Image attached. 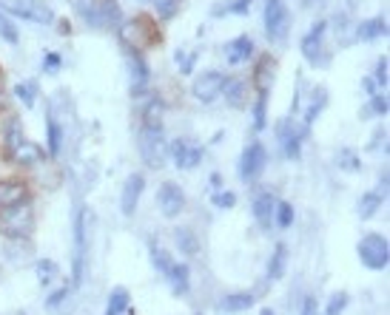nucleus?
Instances as JSON below:
<instances>
[{
  "label": "nucleus",
  "mask_w": 390,
  "mask_h": 315,
  "mask_svg": "<svg viewBox=\"0 0 390 315\" xmlns=\"http://www.w3.org/2000/svg\"><path fill=\"white\" fill-rule=\"evenodd\" d=\"M223 85H225V74L220 71H205L194 80L191 85V94L200 100V103H214L216 97L223 94Z\"/></svg>",
  "instance_id": "obj_10"
},
{
  "label": "nucleus",
  "mask_w": 390,
  "mask_h": 315,
  "mask_svg": "<svg viewBox=\"0 0 390 315\" xmlns=\"http://www.w3.org/2000/svg\"><path fill=\"white\" fill-rule=\"evenodd\" d=\"M359 258L368 270H384L390 261V250H387V239L379 233H370L359 242Z\"/></svg>",
  "instance_id": "obj_6"
},
{
  "label": "nucleus",
  "mask_w": 390,
  "mask_h": 315,
  "mask_svg": "<svg viewBox=\"0 0 390 315\" xmlns=\"http://www.w3.org/2000/svg\"><path fill=\"white\" fill-rule=\"evenodd\" d=\"M285 267H288V244H277L274 247V256L268 261V279L277 281L285 276Z\"/></svg>",
  "instance_id": "obj_22"
},
{
  "label": "nucleus",
  "mask_w": 390,
  "mask_h": 315,
  "mask_svg": "<svg viewBox=\"0 0 390 315\" xmlns=\"http://www.w3.org/2000/svg\"><path fill=\"white\" fill-rule=\"evenodd\" d=\"M12 159H18L20 165H34V162H40V159H43V151H40L37 145H32V142H26V140H23V142H20V148L15 151V156H12Z\"/></svg>",
  "instance_id": "obj_29"
},
{
  "label": "nucleus",
  "mask_w": 390,
  "mask_h": 315,
  "mask_svg": "<svg viewBox=\"0 0 390 315\" xmlns=\"http://www.w3.org/2000/svg\"><path fill=\"white\" fill-rule=\"evenodd\" d=\"M137 148H140V156L148 168L160 170L165 165V156H168V142L162 137V128H140L137 133Z\"/></svg>",
  "instance_id": "obj_4"
},
{
  "label": "nucleus",
  "mask_w": 390,
  "mask_h": 315,
  "mask_svg": "<svg viewBox=\"0 0 390 315\" xmlns=\"http://www.w3.org/2000/svg\"><path fill=\"white\" fill-rule=\"evenodd\" d=\"M151 264H154V270L160 276H168L171 273V267H174V258H171V253L165 250V247H151Z\"/></svg>",
  "instance_id": "obj_25"
},
{
  "label": "nucleus",
  "mask_w": 390,
  "mask_h": 315,
  "mask_svg": "<svg viewBox=\"0 0 390 315\" xmlns=\"http://www.w3.org/2000/svg\"><path fill=\"white\" fill-rule=\"evenodd\" d=\"M32 230H34V207L29 199L12 207H0V233L6 239H29Z\"/></svg>",
  "instance_id": "obj_1"
},
{
  "label": "nucleus",
  "mask_w": 390,
  "mask_h": 315,
  "mask_svg": "<svg viewBox=\"0 0 390 315\" xmlns=\"http://www.w3.org/2000/svg\"><path fill=\"white\" fill-rule=\"evenodd\" d=\"M265 162H268L265 145L251 142V145L242 151V159H239V176H242V182H253V179H259V173H263Z\"/></svg>",
  "instance_id": "obj_9"
},
{
  "label": "nucleus",
  "mask_w": 390,
  "mask_h": 315,
  "mask_svg": "<svg viewBox=\"0 0 390 315\" xmlns=\"http://www.w3.org/2000/svg\"><path fill=\"white\" fill-rule=\"evenodd\" d=\"M143 188H146L143 173H132V176L125 179L123 196H120V210H123V216H134L137 202H140V196H143Z\"/></svg>",
  "instance_id": "obj_15"
},
{
  "label": "nucleus",
  "mask_w": 390,
  "mask_h": 315,
  "mask_svg": "<svg viewBox=\"0 0 390 315\" xmlns=\"http://www.w3.org/2000/svg\"><path fill=\"white\" fill-rule=\"evenodd\" d=\"M120 37L128 49H134V54L151 49V46H160V31L154 26L151 17H134L120 26Z\"/></svg>",
  "instance_id": "obj_2"
},
{
  "label": "nucleus",
  "mask_w": 390,
  "mask_h": 315,
  "mask_svg": "<svg viewBox=\"0 0 390 315\" xmlns=\"http://www.w3.org/2000/svg\"><path fill=\"white\" fill-rule=\"evenodd\" d=\"M302 137H305V133L296 128V122H293L291 117H285V119L277 122V140H279V145H282V151H285L288 159H296V156H299Z\"/></svg>",
  "instance_id": "obj_13"
},
{
  "label": "nucleus",
  "mask_w": 390,
  "mask_h": 315,
  "mask_svg": "<svg viewBox=\"0 0 390 315\" xmlns=\"http://www.w3.org/2000/svg\"><path fill=\"white\" fill-rule=\"evenodd\" d=\"M274 210H277V199L271 193H256V199H253V216H256V221L263 224V228H271Z\"/></svg>",
  "instance_id": "obj_18"
},
{
  "label": "nucleus",
  "mask_w": 390,
  "mask_h": 315,
  "mask_svg": "<svg viewBox=\"0 0 390 315\" xmlns=\"http://www.w3.org/2000/svg\"><path fill=\"white\" fill-rule=\"evenodd\" d=\"M223 94H225L228 105L242 108V105H245V97H248V82H245V80H239V77H225Z\"/></svg>",
  "instance_id": "obj_19"
},
{
  "label": "nucleus",
  "mask_w": 390,
  "mask_h": 315,
  "mask_svg": "<svg viewBox=\"0 0 390 315\" xmlns=\"http://www.w3.org/2000/svg\"><path fill=\"white\" fill-rule=\"evenodd\" d=\"M57 68H60V57H57V54H46V71L55 74Z\"/></svg>",
  "instance_id": "obj_48"
},
{
  "label": "nucleus",
  "mask_w": 390,
  "mask_h": 315,
  "mask_svg": "<svg viewBox=\"0 0 390 315\" xmlns=\"http://www.w3.org/2000/svg\"><path fill=\"white\" fill-rule=\"evenodd\" d=\"M157 207H160V213L168 216V219L180 216V210L186 207V193L180 191V185H174V182L160 185V191H157Z\"/></svg>",
  "instance_id": "obj_12"
},
{
  "label": "nucleus",
  "mask_w": 390,
  "mask_h": 315,
  "mask_svg": "<svg viewBox=\"0 0 390 315\" xmlns=\"http://www.w3.org/2000/svg\"><path fill=\"white\" fill-rule=\"evenodd\" d=\"M20 142H23V125H20L18 117H9V119L4 122V154L12 159L15 151L20 148Z\"/></svg>",
  "instance_id": "obj_16"
},
{
  "label": "nucleus",
  "mask_w": 390,
  "mask_h": 315,
  "mask_svg": "<svg viewBox=\"0 0 390 315\" xmlns=\"http://www.w3.org/2000/svg\"><path fill=\"white\" fill-rule=\"evenodd\" d=\"M128 307V293L123 290V287H117L114 293H111V298H109V307H106V315H120L123 309Z\"/></svg>",
  "instance_id": "obj_30"
},
{
  "label": "nucleus",
  "mask_w": 390,
  "mask_h": 315,
  "mask_svg": "<svg viewBox=\"0 0 390 315\" xmlns=\"http://www.w3.org/2000/svg\"><path fill=\"white\" fill-rule=\"evenodd\" d=\"M379 205H382V196H379V193H365L362 202H359V216H362V219H370V216L379 210Z\"/></svg>",
  "instance_id": "obj_33"
},
{
  "label": "nucleus",
  "mask_w": 390,
  "mask_h": 315,
  "mask_svg": "<svg viewBox=\"0 0 390 315\" xmlns=\"http://www.w3.org/2000/svg\"><path fill=\"white\" fill-rule=\"evenodd\" d=\"M370 114H387V97H373L370 108H365V117Z\"/></svg>",
  "instance_id": "obj_42"
},
{
  "label": "nucleus",
  "mask_w": 390,
  "mask_h": 315,
  "mask_svg": "<svg viewBox=\"0 0 390 315\" xmlns=\"http://www.w3.org/2000/svg\"><path fill=\"white\" fill-rule=\"evenodd\" d=\"M148 88V66L143 63L140 54H132V94L143 97Z\"/></svg>",
  "instance_id": "obj_20"
},
{
  "label": "nucleus",
  "mask_w": 390,
  "mask_h": 315,
  "mask_svg": "<svg viewBox=\"0 0 390 315\" xmlns=\"http://www.w3.org/2000/svg\"><path fill=\"white\" fill-rule=\"evenodd\" d=\"M15 94L23 100V105H34V97H37V85L34 82H20V85H15Z\"/></svg>",
  "instance_id": "obj_38"
},
{
  "label": "nucleus",
  "mask_w": 390,
  "mask_h": 315,
  "mask_svg": "<svg viewBox=\"0 0 390 315\" xmlns=\"http://www.w3.org/2000/svg\"><path fill=\"white\" fill-rule=\"evenodd\" d=\"M180 6H183V0H157V15L162 20H171L180 12Z\"/></svg>",
  "instance_id": "obj_37"
},
{
  "label": "nucleus",
  "mask_w": 390,
  "mask_h": 315,
  "mask_svg": "<svg viewBox=\"0 0 390 315\" xmlns=\"http://www.w3.org/2000/svg\"><path fill=\"white\" fill-rule=\"evenodd\" d=\"M66 295H69V293H66V290H57V293H55V295H52V298H49V304H57V301H63V298H66Z\"/></svg>",
  "instance_id": "obj_49"
},
{
  "label": "nucleus",
  "mask_w": 390,
  "mask_h": 315,
  "mask_svg": "<svg viewBox=\"0 0 390 315\" xmlns=\"http://www.w3.org/2000/svg\"><path fill=\"white\" fill-rule=\"evenodd\" d=\"M268 74H274V57H259V66H256V74H253V82L259 91H268Z\"/></svg>",
  "instance_id": "obj_27"
},
{
  "label": "nucleus",
  "mask_w": 390,
  "mask_h": 315,
  "mask_svg": "<svg viewBox=\"0 0 390 315\" xmlns=\"http://www.w3.org/2000/svg\"><path fill=\"white\" fill-rule=\"evenodd\" d=\"M376 80H379L382 88H387V57L376 63Z\"/></svg>",
  "instance_id": "obj_46"
},
{
  "label": "nucleus",
  "mask_w": 390,
  "mask_h": 315,
  "mask_svg": "<svg viewBox=\"0 0 390 315\" xmlns=\"http://www.w3.org/2000/svg\"><path fill=\"white\" fill-rule=\"evenodd\" d=\"M214 205H216V207H234V205H237V196H234L231 191L216 193V196H214Z\"/></svg>",
  "instance_id": "obj_44"
},
{
  "label": "nucleus",
  "mask_w": 390,
  "mask_h": 315,
  "mask_svg": "<svg viewBox=\"0 0 390 315\" xmlns=\"http://www.w3.org/2000/svg\"><path fill=\"white\" fill-rule=\"evenodd\" d=\"M348 307V293H333L330 301H328V309L325 315H342V309Z\"/></svg>",
  "instance_id": "obj_39"
},
{
  "label": "nucleus",
  "mask_w": 390,
  "mask_h": 315,
  "mask_svg": "<svg viewBox=\"0 0 390 315\" xmlns=\"http://www.w3.org/2000/svg\"><path fill=\"white\" fill-rule=\"evenodd\" d=\"M253 304V295L251 293H231V295H225L223 301H220V309H225V312H239V309H248Z\"/></svg>",
  "instance_id": "obj_23"
},
{
  "label": "nucleus",
  "mask_w": 390,
  "mask_h": 315,
  "mask_svg": "<svg viewBox=\"0 0 390 315\" xmlns=\"http://www.w3.org/2000/svg\"><path fill=\"white\" fill-rule=\"evenodd\" d=\"M291 29V15L282 0H265V31L271 40H285Z\"/></svg>",
  "instance_id": "obj_8"
},
{
  "label": "nucleus",
  "mask_w": 390,
  "mask_h": 315,
  "mask_svg": "<svg viewBox=\"0 0 390 315\" xmlns=\"http://www.w3.org/2000/svg\"><path fill=\"white\" fill-rule=\"evenodd\" d=\"M274 216H277V224H279V228H291V221H293V210H291V205H288V202H277Z\"/></svg>",
  "instance_id": "obj_40"
},
{
  "label": "nucleus",
  "mask_w": 390,
  "mask_h": 315,
  "mask_svg": "<svg viewBox=\"0 0 390 315\" xmlns=\"http://www.w3.org/2000/svg\"><path fill=\"white\" fill-rule=\"evenodd\" d=\"M265 103H268V91H259L256 105H253V125H256V131L265 128Z\"/></svg>",
  "instance_id": "obj_36"
},
{
  "label": "nucleus",
  "mask_w": 390,
  "mask_h": 315,
  "mask_svg": "<svg viewBox=\"0 0 390 315\" xmlns=\"http://www.w3.org/2000/svg\"><path fill=\"white\" fill-rule=\"evenodd\" d=\"M251 9V0H234V3L225 6V12H234V15H245Z\"/></svg>",
  "instance_id": "obj_45"
},
{
  "label": "nucleus",
  "mask_w": 390,
  "mask_h": 315,
  "mask_svg": "<svg viewBox=\"0 0 390 315\" xmlns=\"http://www.w3.org/2000/svg\"><path fill=\"white\" fill-rule=\"evenodd\" d=\"M325 31H328V23L319 20L308 34L305 40H302V54H305V60L316 63V66H328L330 63V54L325 52Z\"/></svg>",
  "instance_id": "obj_7"
},
{
  "label": "nucleus",
  "mask_w": 390,
  "mask_h": 315,
  "mask_svg": "<svg viewBox=\"0 0 390 315\" xmlns=\"http://www.w3.org/2000/svg\"><path fill=\"white\" fill-rule=\"evenodd\" d=\"M55 276H57V264L52 258L37 261V279H40V284H52Z\"/></svg>",
  "instance_id": "obj_32"
},
{
  "label": "nucleus",
  "mask_w": 390,
  "mask_h": 315,
  "mask_svg": "<svg viewBox=\"0 0 390 315\" xmlns=\"http://www.w3.org/2000/svg\"><path fill=\"white\" fill-rule=\"evenodd\" d=\"M143 125L146 128H162V105L160 103H151L143 114Z\"/></svg>",
  "instance_id": "obj_34"
},
{
  "label": "nucleus",
  "mask_w": 390,
  "mask_h": 315,
  "mask_svg": "<svg viewBox=\"0 0 390 315\" xmlns=\"http://www.w3.org/2000/svg\"><path fill=\"white\" fill-rule=\"evenodd\" d=\"M339 165H342V168H348V170H354V168H359V159H356V154H354L351 148H344L342 156H339Z\"/></svg>",
  "instance_id": "obj_41"
},
{
  "label": "nucleus",
  "mask_w": 390,
  "mask_h": 315,
  "mask_svg": "<svg viewBox=\"0 0 390 315\" xmlns=\"http://www.w3.org/2000/svg\"><path fill=\"white\" fill-rule=\"evenodd\" d=\"M168 281H171V287H174V293L177 295H183V293H188V267H183V264H174L171 267V273L165 276Z\"/></svg>",
  "instance_id": "obj_24"
},
{
  "label": "nucleus",
  "mask_w": 390,
  "mask_h": 315,
  "mask_svg": "<svg viewBox=\"0 0 390 315\" xmlns=\"http://www.w3.org/2000/svg\"><path fill=\"white\" fill-rule=\"evenodd\" d=\"M359 40H376V37H384L387 34V23L382 20V17H373V20H365L362 26H359Z\"/></svg>",
  "instance_id": "obj_26"
},
{
  "label": "nucleus",
  "mask_w": 390,
  "mask_h": 315,
  "mask_svg": "<svg viewBox=\"0 0 390 315\" xmlns=\"http://www.w3.org/2000/svg\"><path fill=\"white\" fill-rule=\"evenodd\" d=\"M253 54V40L251 37H237V40H231L228 46H225V60L231 63V66H239V63H245L248 57Z\"/></svg>",
  "instance_id": "obj_17"
},
{
  "label": "nucleus",
  "mask_w": 390,
  "mask_h": 315,
  "mask_svg": "<svg viewBox=\"0 0 390 315\" xmlns=\"http://www.w3.org/2000/svg\"><path fill=\"white\" fill-rule=\"evenodd\" d=\"M26 199H29V191L23 182H0V207H12Z\"/></svg>",
  "instance_id": "obj_21"
},
{
  "label": "nucleus",
  "mask_w": 390,
  "mask_h": 315,
  "mask_svg": "<svg viewBox=\"0 0 390 315\" xmlns=\"http://www.w3.org/2000/svg\"><path fill=\"white\" fill-rule=\"evenodd\" d=\"M46 131H49V154L57 156L60 154V145H63V128L57 125V119L52 114L46 117Z\"/></svg>",
  "instance_id": "obj_28"
},
{
  "label": "nucleus",
  "mask_w": 390,
  "mask_h": 315,
  "mask_svg": "<svg viewBox=\"0 0 390 315\" xmlns=\"http://www.w3.org/2000/svg\"><path fill=\"white\" fill-rule=\"evenodd\" d=\"M259 315H274V312H271V309H263V312H259Z\"/></svg>",
  "instance_id": "obj_50"
},
{
  "label": "nucleus",
  "mask_w": 390,
  "mask_h": 315,
  "mask_svg": "<svg viewBox=\"0 0 390 315\" xmlns=\"http://www.w3.org/2000/svg\"><path fill=\"white\" fill-rule=\"evenodd\" d=\"M325 103H328V94H325V88L319 85V88H316V94H314V100H311L308 117H305V122H308V125H311V122L319 117V111H322V105H325Z\"/></svg>",
  "instance_id": "obj_35"
},
{
  "label": "nucleus",
  "mask_w": 390,
  "mask_h": 315,
  "mask_svg": "<svg viewBox=\"0 0 390 315\" xmlns=\"http://www.w3.org/2000/svg\"><path fill=\"white\" fill-rule=\"evenodd\" d=\"M80 12L85 23L95 29H120L123 26V9L117 0H92V3H80Z\"/></svg>",
  "instance_id": "obj_3"
},
{
  "label": "nucleus",
  "mask_w": 390,
  "mask_h": 315,
  "mask_svg": "<svg viewBox=\"0 0 390 315\" xmlns=\"http://www.w3.org/2000/svg\"><path fill=\"white\" fill-rule=\"evenodd\" d=\"M302 315H316V295L305 298V307H302Z\"/></svg>",
  "instance_id": "obj_47"
},
{
  "label": "nucleus",
  "mask_w": 390,
  "mask_h": 315,
  "mask_svg": "<svg viewBox=\"0 0 390 315\" xmlns=\"http://www.w3.org/2000/svg\"><path fill=\"white\" fill-rule=\"evenodd\" d=\"M85 221H89V210H80L74 221V287L83 284L85 273Z\"/></svg>",
  "instance_id": "obj_11"
},
{
  "label": "nucleus",
  "mask_w": 390,
  "mask_h": 315,
  "mask_svg": "<svg viewBox=\"0 0 390 315\" xmlns=\"http://www.w3.org/2000/svg\"><path fill=\"white\" fill-rule=\"evenodd\" d=\"M168 156H171V162H174L180 170H191V168L200 165V159H202V148L191 145L188 140H174V142L168 145Z\"/></svg>",
  "instance_id": "obj_14"
},
{
  "label": "nucleus",
  "mask_w": 390,
  "mask_h": 315,
  "mask_svg": "<svg viewBox=\"0 0 390 315\" xmlns=\"http://www.w3.org/2000/svg\"><path fill=\"white\" fill-rule=\"evenodd\" d=\"M0 34L6 37V43H18V40H20L18 31H15V26H12L9 20H4V17H0Z\"/></svg>",
  "instance_id": "obj_43"
},
{
  "label": "nucleus",
  "mask_w": 390,
  "mask_h": 315,
  "mask_svg": "<svg viewBox=\"0 0 390 315\" xmlns=\"http://www.w3.org/2000/svg\"><path fill=\"white\" fill-rule=\"evenodd\" d=\"M0 6H4L9 15L23 17V20H32V23L49 26L55 20V12L46 3H37V0H0Z\"/></svg>",
  "instance_id": "obj_5"
},
{
  "label": "nucleus",
  "mask_w": 390,
  "mask_h": 315,
  "mask_svg": "<svg viewBox=\"0 0 390 315\" xmlns=\"http://www.w3.org/2000/svg\"><path fill=\"white\" fill-rule=\"evenodd\" d=\"M174 239H177V244H180V250H183L186 256H194L197 247H200V242H197V236H194L191 230H177Z\"/></svg>",
  "instance_id": "obj_31"
}]
</instances>
